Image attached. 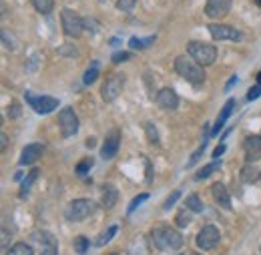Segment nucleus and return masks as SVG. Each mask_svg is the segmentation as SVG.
<instances>
[{
	"label": "nucleus",
	"mask_w": 261,
	"mask_h": 255,
	"mask_svg": "<svg viewBox=\"0 0 261 255\" xmlns=\"http://www.w3.org/2000/svg\"><path fill=\"white\" fill-rule=\"evenodd\" d=\"M4 255H34V249L29 243H14Z\"/></svg>",
	"instance_id": "27"
},
{
	"label": "nucleus",
	"mask_w": 261,
	"mask_h": 255,
	"mask_svg": "<svg viewBox=\"0 0 261 255\" xmlns=\"http://www.w3.org/2000/svg\"><path fill=\"white\" fill-rule=\"evenodd\" d=\"M231 2H233V0H207V4H205V14H207L209 18L227 16V12L231 10Z\"/></svg>",
	"instance_id": "15"
},
{
	"label": "nucleus",
	"mask_w": 261,
	"mask_h": 255,
	"mask_svg": "<svg viewBox=\"0 0 261 255\" xmlns=\"http://www.w3.org/2000/svg\"><path fill=\"white\" fill-rule=\"evenodd\" d=\"M31 4L34 6L36 12L40 14H50L55 8V0H31Z\"/></svg>",
	"instance_id": "24"
},
{
	"label": "nucleus",
	"mask_w": 261,
	"mask_h": 255,
	"mask_svg": "<svg viewBox=\"0 0 261 255\" xmlns=\"http://www.w3.org/2000/svg\"><path fill=\"white\" fill-rule=\"evenodd\" d=\"M255 4H257V6H261V0H255Z\"/></svg>",
	"instance_id": "47"
},
{
	"label": "nucleus",
	"mask_w": 261,
	"mask_h": 255,
	"mask_svg": "<svg viewBox=\"0 0 261 255\" xmlns=\"http://www.w3.org/2000/svg\"><path fill=\"white\" fill-rule=\"evenodd\" d=\"M40 255H46V253H44V251H42V253H40Z\"/></svg>",
	"instance_id": "49"
},
{
	"label": "nucleus",
	"mask_w": 261,
	"mask_h": 255,
	"mask_svg": "<svg viewBox=\"0 0 261 255\" xmlns=\"http://www.w3.org/2000/svg\"><path fill=\"white\" fill-rule=\"evenodd\" d=\"M24 96H27L29 105L33 107L38 115H48V113H53L59 107V98H55V96H48V95L36 96L33 93H27Z\"/></svg>",
	"instance_id": "9"
},
{
	"label": "nucleus",
	"mask_w": 261,
	"mask_h": 255,
	"mask_svg": "<svg viewBox=\"0 0 261 255\" xmlns=\"http://www.w3.org/2000/svg\"><path fill=\"white\" fill-rule=\"evenodd\" d=\"M6 243H8V231L2 229V247H6Z\"/></svg>",
	"instance_id": "41"
},
{
	"label": "nucleus",
	"mask_w": 261,
	"mask_h": 255,
	"mask_svg": "<svg viewBox=\"0 0 261 255\" xmlns=\"http://www.w3.org/2000/svg\"><path fill=\"white\" fill-rule=\"evenodd\" d=\"M111 255H119V253H111Z\"/></svg>",
	"instance_id": "51"
},
{
	"label": "nucleus",
	"mask_w": 261,
	"mask_h": 255,
	"mask_svg": "<svg viewBox=\"0 0 261 255\" xmlns=\"http://www.w3.org/2000/svg\"><path fill=\"white\" fill-rule=\"evenodd\" d=\"M38 169H33L29 175H27V179L22 181V187H20V199H27V195H29V189H31V185H33L34 181H36V177H38Z\"/></svg>",
	"instance_id": "28"
},
{
	"label": "nucleus",
	"mask_w": 261,
	"mask_h": 255,
	"mask_svg": "<svg viewBox=\"0 0 261 255\" xmlns=\"http://www.w3.org/2000/svg\"><path fill=\"white\" fill-rule=\"evenodd\" d=\"M89 169H93V159H83L79 163V167H76V175L85 177L89 173Z\"/></svg>",
	"instance_id": "32"
},
{
	"label": "nucleus",
	"mask_w": 261,
	"mask_h": 255,
	"mask_svg": "<svg viewBox=\"0 0 261 255\" xmlns=\"http://www.w3.org/2000/svg\"><path fill=\"white\" fill-rule=\"evenodd\" d=\"M100 201H102V205H105L107 209H113V207L117 205V201H119V191H117V187L111 185V183H107V185L102 187Z\"/></svg>",
	"instance_id": "19"
},
{
	"label": "nucleus",
	"mask_w": 261,
	"mask_h": 255,
	"mask_svg": "<svg viewBox=\"0 0 261 255\" xmlns=\"http://www.w3.org/2000/svg\"><path fill=\"white\" fill-rule=\"evenodd\" d=\"M183 235L173 229V227H155L151 229V243L159 249V251H177L183 247Z\"/></svg>",
	"instance_id": "1"
},
{
	"label": "nucleus",
	"mask_w": 261,
	"mask_h": 255,
	"mask_svg": "<svg viewBox=\"0 0 261 255\" xmlns=\"http://www.w3.org/2000/svg\"><path fill=\"white\" fill-rule=\"evenodd\" d=\"M233 109H235V100H233V98H229L227 103L223 105V109H221L219 117H217V123H215V127L211 129V135H217V133L223 129L225 121H227L229 117H231V113H233Z\"/></svg>",
	"instance_id": "18"
},
{
	"label": "nucleus",
	"mask_w": 261,
	"mask_h": 255,
	"mask_svg": "<svg viewBox=\"0 0 261 255\" xmlns=\"http://www.w3.org/2000/svg\"><path fill=\"white\" fill-rule=\"evenodd\" d=\"M189 255H199V253H189Z\"/></svg>",
	"instance_id": "48"
},
{
	"label": "nucleus",
	"mask_w": 261,
	"mask_h": 255,
	"mask_svg": "<svg viewBox=\"0 0 261 255\" xmlns=\"http://www.w3.org/2000/svg\"><path fill=\"white\" fill-rule=\"evenodd\" d=\"M205 147H207V143H203V145L197 149L195 153L191 155V159H189V163H187V167H195L197 163H199V159L203 157V153H205Z\"/></svg>",
	"instance_id": "34"
},
{
	"label": "nucleus",
	"mask_w": 261,
	"mask_h": 255,
	"mask_svg": "<svg viewBox=\"0 0 261 255\" xmlns=\"http://www.w3.org/2000/svg\"><path fill=\"white\" fill-rule=\"evenodd\" d=\"M31 239L36 241L38 245H42V251L46 255H59V243H57V239H55L53 233L38 229V231H34L33 235H31Z\"/></svg>",
	"instance_id": "12"
},
{
	"label": "nucleus",
	"mask_w": 261,
	"mask_h": 255,
	"mask_svg": "<svg viewBox=\"0 0 261 255\" xmlns=\"http://www.w3.org/2000/svg\"><path fill=\"white\" fill-rule=\"evenodd\" d=\"M175 70L177 74H181L185 81H189L191 85H203L207 81V74H205V68L197 63L191 55H179L175 59Z\"/></svg>",
	"instance_id": "2"
},
{
	"label": "nucleus",
	"mask_w": 261,
	"mask_h": 255,
	"mask_svg": "<svg viewBox=\"0 0 261 255\" xmlns=\"http://www.w3.org/2000/svg\"><path fill=\"white\" fill-rule=\"evenodd\" d=\"M119 145H121V131L119 129H111V133L105 137L102 141V149H100V157L105 161L113 159L119 151Z\"/></svg>",
	"instance_id": "11"
},
{
	"label": "nucleus",
	"mask_w": 261,
	"mask_h": 255,
	"mask_svg": "<svg viewBox=\"0 0 261 255\" xmlns=\"http://www.w3.org/2000/svg\"><path fill=\"white\" fill-rule=\"evenodd\" d=\"M147 199H149V193H141L139 197H135V199H133V201L129 203V209H127V213H129V215H130V213H135V211H137V207H139L141 203H145Z\"/></svg>",
	"instance_id": "31"
},
{
	"label": "nucleus",
	"mask_w": 261,
	"mask_h": 255,
	"mask_svg": "<svg viewBox=\"0 0 261 255\" xmlns=\"http://www.w3.org/2000/svg\"><path fill=\"white\" fill-rule=\"evenodd\" d=\"M155 100H157V105L165 109V111H175L177 107H179V95L171 89V87H163L157 95H155Z\"/></svg>",
	"instance_id": "14"
},
{
	"label": "nucleus",
	"mask_w": 261,
	"mask_h": 255,
	"mask_svg": "<svg viewBox=\"0 0 261 255\" xmlns=\"http://www.w3.org/2000/svg\"><path fill=\"white\" fill-rule=\"evenodd\" d=\"M185 207H187V209H191L193 213H201V211L205 209L203 201L199 199V195H195V193H191V195L185 199Z\"/></svg>",
	"instance_id": "26"
},
{
	"label": "nucleus",
	"mask_w": 261,
	"mask_h": 255,
	"mask_svg": "<svg viewBox=\"0 0 261 255\" xmlns=\"http://www.w3.org/2000/svg\"><path fill=\"white\" fill-rule=\"evenodd\" d=\"M130 59V53H115L113 55V63L119 64V63H125V61H129Z\"/></svg>",
	"instance_id": "39"
},
{
	"label": "nucleus",
	"mask_w": 261,
	"mask_h": 255,
	"mask_svg": "<svg viewBox=\"0 0 261 255\" xmlns=\"http://www.w3.org/2000/svg\"><path fill=\"white\" fill-rule=\"evenodd\" d=\"M125 89V74L123 72H113L107 76V81L100 87V96L105 103H113L117 96L123 93Z\"/></svg>",
	"instance_id": "6"
},
{
	"label": "nucleus",
	"mask_w": 261,
	"mask_h": 255,
	"mask_svg": "<svg viewBox=\"0 0 261 255\" xmlns=\"http://www.w3.org/2000/svg\"><path fill=\"white\" fill-rule=\"evenodd\" d=\"M259 96H261V85H255V87H251L247 91V100H257Z\"/></svg>",
	"instance_id": "38"
},
{
	"label": "nucleus",
	"mask_w": 261,
	"mask_h": 255,
	"mask_svg": "<svg viewBox=\"0 0 261 255\" xmlns=\"http://www.w3.org/2000/svg\"><path fill=\"white\" fill-rule=\"evenodd\" d=\"M117 231H119V227H117V225H111L107 231H102V233L98 235L97 241H95V245H97V247H102V245H107V243H109V241L115 237V233H117Z\"/></svg>",
	"instance_id": "25"
},
{
	"label": "nucleus",
	"mask_w": 261,
	"mask_h": 255,
	"mask_svg": "<svg viewBox=\"0 0 261 255\" xmlns=\"http://www.w3.org/2000/svg\"><path fill=\"white\" fill-rule=\"evenodd\" d=\"M257 85H261V72L257 74Z\"/></svg>",
	"instance_id": "46"
},
{
	"label": "nucleus",
	"mask_w": 261,
	"mask_h": 255,
	"mask_svg": "<svg viewBox=\"0 0 261 255\" xmlns=\"http://www.w3.org/2000/svg\"><path fill=\"white\" fill-rule=\"evenodd\" d=\"M100 2H107V0H100Z\"/></svg>",
	"instance_id": "50"
},
{
	"label": "nucleus",
	"mask_w": 261,
	"mask_h": 255,
	"mask_svg": "<svg viewBox=\"0 0 261 255\" xmlns=\"http://www.w3.org/2000/svg\"><path fill=\"white\" fill-rule=\"evenodd\" d=\"M6 145H8V139H6V135H2V151L6 149Z\"/></svg>",
	"instance_id": "43"
},
{
	"label": "nucleus",
	"mask_w": 261,
	"mask_h": 255,
	"mask_svg": "<svg viewBox=\"0 0 261 255\" xmlns=\"http://www.w3.org/2000/svg\"><path fill=\"white\" fill-rule=\"evenodd\" d=\"M98 70H100V63H98V61H93L91 66L87 68L85 76H83V83H85V85H93L98 79Z\"/></svg>",
	"instance_id": "22"
},
{
	"label": "nucleus",
	"mask_w": 261,
	"mask_h": 255,
	"mask_svg": "<svg viewBox=\"0 0 261 255\" xmlns=\"http://www.w3.org/2000/svg\"><path fill=\"white\" fill-rule=\"evenodd\" d=\"M20 113H22V107H20L18 103H10V105H8V117H10V119H18Z\"/></svg>",
	"instance_id": "36"
},
{
	"label": "nucleus",
	"mask_w": 261,
	"mask_h": 255,
	"mask_svg": "<svg viewBox=\"0 0 261 255\" xmlns=\"http://www.w3.org/2000/svg\"><path fill=\"white\" fill-rule=\"evenodd\" d=\"M157 40V36H149V38H130L129 40V46L130 48H135V50H145V48H149L153 42Z\"/></svg>",
	"instance_id": "23"
},
{
	"label": "nucleus",
	"mask_w": 261,
	"mask_h": 255,
	"mask_svg": "<svg viewBox=\"0 0 261 255\" xmlns=\"http://www.w3.org/2000/svg\"><path fill=\"white\" fill-rule=\"evenodd\" d=\"M209 34L215 38V40H241V31L229 27V24H221V22H211L207 27Z\"/></svg>",
	"instance_id": "10"
},
{
	"label": "nucleus",
	"mask_w": 261,
	"mask_h": 255,
	"mask_svg": "<svg viewBox=\"0 0 261 255\" xmlns=\"http://www.w3.org/2000/svg\"><path fill=\"white\" fill-rule=\"evenodd\" d=\"M187 55H191L201 66H209L217 61V48L209 42H201V40H191L187 42Z\"/></svg>",
	"instance_id": "4"
},
{
	"label": "nucleus",
	"mask_w": 261,
	"mask_h": 255,
	"mask_svg": "<svg viewBox=\"0 0 261 255\" xmlns=\"http://www.w3.org/2000/svg\"><path fill=\"white\" fill-rule=\"evenodd\" d=\"M243 151L247 163H257L261 159V137L259 135H249L243 141Z\"/></svg>",
	"instance_id": "13"
},
{
	"label": "nucleus",
	"mask_w": 261,
	"mask_h": 255,
	"mask_svg": "<svg viewBox=\"0 0 261 255\" xmlns=\"http://www.w3.org/2000/svg\"><path fill=\"white\" fill-rule=\"evenodd\" d=\"M145 127H147V137H149V141L157 145V143H159V133H157V127H155L153 123H147Z\"/></svg>",
	"instance_id": "35"
},
{
	"label": "nucleus",
	"mask_w": 261,
	"mask_h": 255,
	"mask_svg": "<svg viewBox=\"0 0 261 255\" xmlns=\"http://www.w3.org/2000/svg\"><path fill=\"white\" fill-rule=\"evenodd\" d=\"M217 169H221V161H213V163H209V165H205L203 169H199L195 173V181H203V179H207L209 175H213Z\"/></svg>",
	"instance_id": "21"
},
{
	"label": "nucleus",
	"mask_w": 261,
	"mask_h": 255,
	"mask_svg": "<svg viewBox=\"0 0 261 255\" xmlns=\"http://www.w3.org/2000/svg\"><path fill=\"white\" fill-rule=\"evenodd\" d=\"M137 2H139V0H117V8H119L121 12H130V10L137 6Z\"/></svg>",
	"instance_id": "33"
},
{
	"label": "nucleus",
	"mask_w": 261,
	"mask_h": 255,
	"mask_svg": "<svg viewBox=\"0 0 261 255\" xmlns=\"http://www.w3.org/2000/svg\"><path fill=\"white\" fill-rule=\"evenodd\" d=\"M97 209V203L93 199H74L68 203V207L65 209V217L72 223L85 221L87 217H91Z\"/></svg>",
	"instance_id": "3"
},
{
	"label": "nucleus",
	"mask_w": 261,
	"mask_h": 255,
	"mask_svg": "<svg viewBox=\"0 0 261 255\" xmlns=\"http://www.w3.org/2000/svg\"><path fill=\"white\" fill-rule=\"evenodd\" d=\"M22 177H24L22 173H16V175H14V181H22Z\"/></svg>",
	"instance_id": "45"
},
{
	"label": "nucleus",
	"mask_w": 261,
	"mask_h": 255,
	"mask_svg": "<svg viewBox=\"0 0 261 255\" xmlns=\"http://www.w3.org/2000/svg\"><path fill=\"white\" fill-rule=\"evenodd\" d=\"M179 197H181V191H173V195H169V197H167V201L163 203L165 211H167V209H171V207H173V205L179 201Z\"/></svg>",
	"instance_id": "37"
},
{
	"label": "nucleus",
	"mask_w": 261,
	"mask_h": 255,
	"mask_svg": "<svg viewBox=\"0 0 261 255\" xmlns=\"http://www.w3.org/2000/svg\"><path fill=\"white\" fill-rule=\"evenodd\" d=\"M191 219H193V211L183 207V209H179V213L175 217V223L179 225V227H187V225L191 223Z\"/></svg>",
	"instance_id": "29"
},
{
	"label": "nucleus",
	"mask_w": 261,
	"mask_h": 255,
	"mask_svg": "<svg viewBox=\"0 0 261 255\" xmlns=\"http://www.w3.org/2000/svg\"><path fill=\"white\" fill-rule=\"evenodd\" d=\"M42 153H44V145L42 143H31V145H27L24 149H22V153H20V165L24 167V165H34L36 161L42 157Z\"/></svg>",
	"instance_id": "16"
},
{
	"label": "nucleus",
	"mask_w": 261,
	"mask_h": 255,
	"mask_svg": "<svg viewBox=\"0 0 261 255\" xmlns=\"http://www.w3.org/2000/svg\"><path fill=\"white\" fill-rule=\"evenodd\" d=\"M197 247L199 249H203V251H211V249H215L217 245H219V241H221V233H219V229L215 227V225H205L199 233H197Z\"/></svg>",
	"instance_id": "7"
},
{
	"label": "nucleus",
	"mask_w": 261,
	"mask_h": 255,
	"mask_svg": "<svg viewBox=\"0 0 261 255\" xmlns=\"http://www.w3.org/2000/svg\"><path fill=\"white\" fill-rule=\"evenodd\" d=\"M74 251L79 255H85L87 251H89V247H91V241L85 237V235H79V237H74Z\"/></svg>",
	"instance_id": "30"
},
{
	"label": "nucleus",
	"mask_w": 261,
	"mask_h": 255,
	"mask_svg": "<svg viewBox=\"0 0 261 255\" xmlns=\"http://www.w3.org/2000/svg\"><path fill=\"white\" fill-rule=\"evenodd\" d=\"M61 24H63V32L70 38H79L85 32V18L81 14H76L74 10H70V8H63Z\"/></svg>",
	"instance_id": "5"
},
{
	"label": "nucleus",
	"mask_w": 261,
	"mask_h": 255,
	"mask_svg": "<svg viewBox=\"0 0 261 255\" xmlns=\"http://www.w3.org/2000/svg\"><path fill=\"white\" fill-rule=\"evenodd\" d=\"M259 177V171L255 167V163H247L243 169H241V181L243 183H255Z\"/></svg>",
	"instance_id": "20"
},
{
	"label": "nucleus",
	"mask_w": 261,
	"mask_h": 255,
	"mask_svg": "<svg viewBox=\"0 0 261 255\" xmlns=\"http://www.w3.org/2000/svg\"><path fill=\"white\" fill-rule=\"evenodd\" d=\"M79 117H76V113H74V109L72 107H65L61 113H59V127H61V133H63V137H72V135H76L79 133Z\"/></svg>",
	"instance_id": "8"
},
{
	"label": "nucleus",
	"mask_w": 261,
	"mask_h": 255,
	"mask_svg": "<svg viewBox=\"0 0 261 255\" xmlns=\"http://www.w3.org/2000/svg\"><path fill=\"white\" fill-rule=\"evenodd\" d=\"M87 147L93 149V147H95V139H89V141H87Z\"/></svg>",
	"instance_id": "44"
},
{
	"label": "nucleus",
	"mask_w": 261,
	"mask_h": 255,
	"mask_svg": "<svg viewBox=\"0 0 261 255\" xmlns=\"http://www.w3.org/2000/svg\"><path fill=\"white\" fill-rule=\"evenodd\" d=\"M235 83H237V76H231V79H229V83H227V87H225V89H231V87H233V85H235Z\"/></svg>",
	"instance_id": "42"
},
{
	"label": "nucleus",
	"mask_w": 261,
	"mask_h": 255,
	"mask_svg": "<svg viewBox=\"0 0 261 255\" xmlns=\"http://www.w3.org/2000/svg\"><path fill=\"white\" fill-rule=\"evenodd\" d=\"M223 153H225V145H219V147H215V151H213V159H219Z\"/></svg>",
	"instance_id": "40"
},
{
	"label": "nucleus",
	"mask_w": 261,
	"mask_h": 255,
	"mask_svg": "<svg viewBox=\"0 0 261 255\" xmlns=\"http://www.w3.org/2000/svg\"><path fill=\"white\" fill-rule=\"evenodd\" d=\"M211 195H213V199H215V203H217L219 207L231 209V197H229L227 187H225L223 183H213V185H211Z\"/></svg>",
	"instance_id": "17"
}]
</instances>
